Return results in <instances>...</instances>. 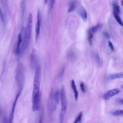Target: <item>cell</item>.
Returning <instances> with one entry per match:
<instances>
[{"label": "cell", "mask_w": 123, "mask_h": 123, "mask_svg": "<svg viewBox=\"0 0 123 123\" xmlns=\"http://www.w3.org/2000/svg\"><path fill=\"white\" fill-rule=\"evenodd\" d=\"M41 68L40 66L37 65L34 80L33 91L32 95V102L39 100L41 98L40 88L41 77Z\"/></svg>", "instance_id": "1"}, {"label": "cell", "mask_w": 123, "mask_h": 123, "mask_svg": "<svg viewBox=\"0 0 123 123\" xmlns=\"http://www.w3.org/2000/svg\"><path fill=\"white\" fill-rule=\"evenodd\" d=\"M32 22V16L31 13L29 14L28 22L26 29L22 48L21 53L23 52L28 47L31 38Z\"/></svg>", "instance_id": "2"}, {"label": "cell", "mask_w": 123, "mask_h": 123, "mask_svg": "<svg viewBox=\"0 0 123 123\" xmlns=\"http://www.w3.org/2000/svg\"><path fill=\"white\" fill-rule=\"evenodd\" d=\"M60 92L61 105V109L60 114L62 115H64L66 109L67 102L65 90L63 86L62 87Z\"/></svg>", "instance_id": "3"}, {"label": "cell", "mask_w": 123, "mask_h": 123, "mask_svg": "<svg viewBox=\"0 0 123 123\" xmlns=\"http://www.w3.org/2000/svg\"><path fill=\"white\" fill-rule=\"evenodd\" d=\"M16 78L19 86L22 87L24 80V73L23 67L21 64L19 65L16 70Z\"/></svg>", "instance_id": "4"}, {"label": "cell", "mask_w": 123, "mask_h": 123, "mask_svg": "<svg viewBox=\"0 0 123 123\" xmlns=\"http://www.w3.org/2000/svg\"><path fill=\"white\" fill-rule=\"evenodd\" d=\"M119 92V90L117 89L110 90L103 95L102 98L104 99L107 100L114 95L117 94Z\"/></svg>", "instance_id": "5"}, {"label": "cell", "mask_w": 123, "mask_h": 123, "mask_svg": "<svg viewBox=\"0 0 123 123\" xmlns=\"http://www.w3.org/2000/svg\"><path fill=\"white\" fill-rule=\"evenodd\" d=\"M37 21L35 28V41L36 42L39 36L41 23V17L40 10L38 9L37 13Z\"/></svg>", "instance_id": "6"}, {"label": "cell", "mask_w": 123, "mask_h": 123, "mask_svg": "<svg viewBox=\"0 0 123 123\" xmlns=\"http://www.w3.org/2000/svg\"><path fill=\"white\" fill-rule=\"evenodd\" d=\"M77 12L83 21L84 22L86 21L87 19V15L85 9L82 6H81L78 8Z\"/></svg>", "instance_id": "7"}, {"label": "cell", "mask_w": 123, "mask_h": 123, "mask_svg": "<svg viewBox=\"0 0 123 123\" xmlns=\"http://www.w3.org/2000/svg\"><path fill=\"white\" fill-rule=\"evenodd\" d=\"M18 41L16 45L15 53L17 55H19L20 53V45L23 41L22 36L21 33H19L18 37Z\"/></svg>", "instance_id": "8"}, {"label": "cell", "mask_w": 123, "mask_h": 123, "mask_svg": "<svg viewBox=\"0 0 123 123\" xmlns=\"http://www.w3.org/2000/svg\"><path fill=\"white\" fill-rule=\"evenodd\" d=\"M123 77V72L109 75L107 76L106 79L107 80H111L117 79L122 78Z\"/></svg>", "instance_id": "9"}, {"label": "cell", "mask_w": 123, "mask_h": 123, "mask_svg": "<svg viewBox=\"0 0 123 123\" xmlns=\"http://www.w3.org/2000/svg\"><path fill=\"white\" fill-rule=\"evenodd\" d=\"M71 86L72 89L73 90L74 93V97L76 100H77L78 99V92L74 80H72L71 82Z\"/></svg>", "instance_id": "10"}, {"label": "cell", "mask_w": 123, "mask_h": 123, "mask_svg": "<svg viewBox=\"0 0 123 123\" xmlns=\"http://www.w3.org/2000/svg\"><path fill=\"white\" fill-rule=\"evenodd\" d=\"M22 89H21L20 90L16 97L15 98L14 100L13 104L12 111L10 114L9 115L10 116H14V113L15 107L16 106L18 99L22 91Z\"/></svg>", "instance_id": "11"}, {"label": "cell", "mask_w": 123, "mask_h": 123, "mask_svg": "<svg viewBox=\"0 0 123 123\" xmlns=\"http://www.w3.org/2000/svg\"><path fill=\"white\" fill-rule=\"evenodd\" d=\"M60 98V91L58 90H57L55 92L54 96V101L56 104H58Z\"/></svg>", "instance_id": "12"}, {"label": "cell", "mask_w": 123, "mask_h": 123, "mask_svg": "<svg viewBox=\"0 0 123 123\" xmlns=\"http://www.w3.org/2000/svg\"><path fill=\"white\" fill-rule=\"evenodd\" d=\"M113 6L114 14L118 15L119 12V8L116 1H114L113 2Z\"/></svg>", "instance_id": "13"}, {"label": "cell", "mask_w": 123, "mask_h": 123, "mask_svg": "<svg viewBox=\"0 0 123 123\" xmlns=\"http://www.w3.org/2000/svg\"><path fill=\"white\" fill-rule=\"evenodd\" d=\"M32 66L35 67L37 62V58L35 55L33 54L31 55L30 60Z\"/></svg>", "instance_id": "14"}, {"label": "cell", "mask_w": 123, "mask_h": 123, "mask_svg": "<svg viewBox=\"0 0 123 123\" xmlns=\"http://www.w3.org/2000/svg\"><path fill=\"white\" fill-rule=\"evenodd\" d=\"M95 59L96 61L100 68H101L103 65V60L101 58L98 54H96L95 55Z\"/></svg>", "instance_id": "15"}, {"label": "cell", "mask_w": 123, "mask_h": 123, "mask_svg": "<svg viewBox=\"0 0 123 123\" xmlns=\"http://www.w3.org/2000/svg\"><path fill=\"white\" fill-rule=\"evenodd\" d=\"M112 114L114 116H123V111L121 110H117L112 113Z\"/></svg>", "instance_id": "16"}, {"label": "cell", "mask_w": 123, "mask_h": 123, "mask_svg": "<svg viewBox=\"0 0 123 123\" xmlns=\"http://www.w3.org/2000/svg\"><path fill=\"white\" fill-rule=\"evenodd\" d=\"M82 115V112H80L79 113V115H78L74 122V123H77L78 122L80 123L81 121Z\"/></svg>", "instance_id": "17"}, {"label": "cell", "mask_w": 123, "mask_h": 123, "mask_svg": "<svg viewBox=\"0 0 123 123\" xmlns=\"http://www.w3.org/2000/svg\"><path fill=\"white\" fill-rule=\"evenodd\" d=\"M88 38L89 43L90 45H92V39L93 38V34L89 31H88Z\"/></svg>", "instance_id": "18"}, {"label": "cell", "mask_w": 123, "mask_h": 123, "mask_svg": "<svg viewBox=\"0 0 123 123\" xmlns=\"http://www.w3.org/2000/svg\"><path fill=\"white\" fill-rule=\"evenodd\" d=\"M114 15L115 19L118 23L120 25L123 26V22L120 17L118 14H115Z\"/></svg>", "instance_id": "19"}, {"label": "cell", "mask_w": 123, "mask_h": 123, "mask_svg": "<svg viewBox=\"0 0 123 123\" xmlns=\"http://www.w3.org/2000/svg\"><path fill=\"white\" fill-rule=\"evenodd\" d=\"M75 6L74 3H72L69 7L68 10V12H70L72 11L74 9Z\"/></svg>", "instance_id": "20"}, {"label": "cell", "mask_w": 123, "mask_h": 123, "mask_svg": "<svg viewBox=\"0 0 123 123\" xmlns=\"http://www.w3.org/2000/svg\"><path fill=\"white\" fill-rule=\"evenodd\" d=\"M97 30V29L96 26H95L92 27L89 31L92 33H96Z\"/></svg>", "instance_id": "21"}, {"label": "cell", "mask_w": 123, "mask_h": 123, "mask_svg": "<svg viewBox=\"0 0 123 123\" xmlns=\"http://www.w3.org/2000/svg\"><path fill=\"white\" fill-rule=\"evenodd\" d=\"M103 34L104 37L107 39H109L110 38V36L109 33L106 31L103 32Z\"/></svg>", "instance_id": "22"}, {"label": "cell", "mask_w": 123, "mask_h": 123, "mask_svg": "<svg viewBox=\"0 0 123 123\" xmlns=\"http://www.w3.org/2000/svg\"><path fill=\"white\" fill-rule=\"evenodd\" d=\"M65 69V66L64 65L62 67L61 71L60 72L59 75L58 77L60 78L62 77L64 72Z\"/></svg>", "instance_id": "23"}, {"label": "cell", "mask_w": 123, "mask_h": 123, "mask_svg": "<svg viewBox=\"0 0 123 123\" xmlns=\"http://www.w3.org/2000/svg\"><path fill=\"white\" fill-rule=\"evenodd\" d=\"M80 86L82 91L84 92H85L86 91L84 87V84L83 82H81L80 83Z\"/></svg>", "instance_id": "24"}, {"label": "cell", "mask_w": 123, "mask_h": 123, "mask_svg": "<svg viewBox=\"0 0 123 123\" xmlns=\"http://www.w3.org/2000/svg\"><path fill=\"white\" fill-rule=\"evenodd\" d=\"M115 101L117 103L121 105L123 104V99L121 98H117L116 99Z\"/></svg>", "instance_id": "25"}, {"label": "cell", "mask_w": 123, "mask_h": 123, "mask_svg": "<svg viewBox=\"0 0 123 123\" xmlns=\"http://www.w3.org/2000/svg\"><path fill=\"white\" fill-rule=\"evenodd\" d=\"M103 24L102 23L99 22L97 23L96 26L98 29L101 28L103 26Z\"/></svg>", "instance_id": "26"}, {"label": "cell", "mask_w": 123, "mask_h": 123, "mask_svg": "<svg viewBox=\"0 0 123 123\" xmlns=\"http://www.w3.org/2000/svg\"><path fill=\"white\" fill-rule=\"evenodd\" d=\"M55 0H51L50 2V9H52L53 8L54 5L55 3Z\"/></svg>", "instance_id": "27"}, {"label": "cell", "mask_w": 123, "mask_h": 123, "mask_svg": "<svg viewBox=\"0 0 123 123\" xmlns=\"http://www.w3.org/2000/svg\"><path fill=\"white\" fill-rule=\"evenodd\" d=\"M5 62H4L2 70V72H1V75H0V78H1V79H2V77L3 76V74L4 73V71L5 70Z\"/></svg>", "instance_id": "28"}, {"label": "cell", "mask_w": 123, "mask_h": 123, "mask_svg": "<svg viewBox=\"0 0 123 123\" xmlns=\"http://www.w3.org/2000/svg\"><path fill=\"white\" fill-rule=\"evenodd\" d=\"M108 45L110 47L111 50L113 51L114 50V48L112 43L110 41H109L108 42Z\"/></svg>", "instance_id": "29"}, {"label": "cell", "mask_w": 123, "mask_h": 123, "mask_svg": "<svg viewBox=\"0 0 123 123\" xmlns=\"http://www.w3.org/2000/svg\"><path fill=\"white\" fill-rule=\"evenodd\" d=\"M0 17L1 19L3 22H4V19L1 11L0 9Z\"/></svg>", "instance_id": "30"}, {"label": "cell", "mask_w": 123, "mask_h": 123, "mask_svg": "<svg viewBox=\"0 0 123 123\" xmlns=\"http://www.w3.org/2000/svg\"><path fill=\"white\" fill-rule=\"evenodd\" d=\"M43 116L42 115L39 120V123H42Z\"/></svg>", "instance_id": "31"}, {"label": "cell", "mask_w": 123, "mask_h": 123, "mask_svg": "<svg viewBox=\"0 0 123 123\" xmlns=\"http://www.w3.org/2000/svg\"><path fill=\"white\" fill-rule=\"evenodd\" d=\"M6 119H5V120H4V123H8L7 122V120Z\"/></svg>", "instance_id": "32"}, {"label": "cell", "mask_w": 123, "mask_h": 123, "mask_svg": "<svg viewBox=\"0 0 123 123\" xmlns=\"http://www.w3.org/2000/svg\"><path fill=\"white\" fill-rule=\"evenodd\" d=\"M121 3L122 4V5L123 6V0H122L121 2Z\"/></svg>", "instance_id": "33"}, {"label": "cell", "mask_w": 123, "mask_h": 123, "mask_svg": "<svg viewBox=\"0 0 123 123\" xmlns=\"http://www.w3.org/2000/svg\"><path fill=\"white\" fill-rule=\"evenodd\" d=\"M47 2V0H44V2L45 4Z\"/></svg>", "instance_id": "34"}, {"label": "cell", "mask_w": 123, "mask_h": 123, "mask_svg": "<svg viewBox=\"0 0 123 123\" xmlns=\"http://www.w3.org/2000/svg\"><path fill=\"white\" fill-rule=\"evenodd\" d=\"M121 88H123V85L121 86Z\"/></svg>", "instance_id": "35"}]
</instances>
